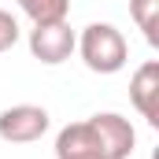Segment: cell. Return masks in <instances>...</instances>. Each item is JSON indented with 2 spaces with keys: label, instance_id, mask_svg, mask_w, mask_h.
Returning <instances> with one entry per match:
<instances>
[{
  "label": "cell",
  "instance_id": "cell-1",
  "mask_svg": "<svg viewBox=\"0 0 159 159\" xmlns=\"http://www.w3.org/2000/svg\"><path fill=\"white\" fill-rule=\"evenodd\" d=\"M74 52L93 74H119L129 59V44L122 37V30H115L111 22H89L81 37L74 41Z\"/></svg>",
  "mask_w": 159,
  "mask_h": 159
},
{
  "label": "cell",
  "instance_id": "cell-2",
  "mask_svg": "<svg viewBox=\"0 0 159 159\" xmlns=\"http://www.w3.org/2000/svg\"><path fill=\"white\" fill-rule=\"evenodd\" d=\"M52 115L37 107V104H15V107H4L0 111V141L7 144H34L48 133Z\"/></svg>",
  "mask_w": 159,
  "mask_h": 159
},
{
  "label": "cell",
  "instance_id": "cell-3",
  "mask_svg": "<svg viewBox=\"0 0 159 159\" xmlns=\"http://www.w3.org/2000/svg\"><path fill=\"white\" fill-rule=\"evenodd\" d=\"M74 41L78 37H74L67 19L63 22H41V26L30 30V52L44 67H59V63H67L74 56Z\"/></svg>",
  "mask_w": 159,
  "mask_h": 159
},
{
  "label": "cell",
  "instance_id": "cell-4",
  "mask_svg": "<svg viewBox=\"0 0 159 159\" xmlns=\"http://www.w3.org/2000/svg\"><path fill=\"white\" fill-rule=\"evenodd\" d=\"M89 126L96 129V141H100L104 159H129L133 156L137 133H133L129 119H122L119 111H100V115L89 119Z\"/></svg>",
  "mask_w": 159,
  "mask_h": 159
},
{
  "label": "cell",
  "instance_id": "cell-5",
  "mask_svg": "<svg viewBox=\"0 0 159 159\" xmlns=\"http://www.w3.org/2000/svg\"><path fill=\"white\" fill-rule=\"evenodd\" d=\"M129 100L137 107V115L148 122V126H159V63L148 59L133 70L129 78Z\"/></svg>",
  "mask_w": 159,
  "mask_h": 159
},
{
  "label": "cell",
  "instance_id": "cell-6",
  "mask_svg": "<svg viewBox=\"0 0 159 159\" xmlns=\"http://www.w3.org/2000/svg\"><path fill=\"white\" fill-rule=\"evenodd\" d=\"M56 159H104L96 129L85 122H70L56 133Z\"/></svg>",
  "mask_w": 159,
  "mask_h": 159
},
{
  "label": "cell",
  "instance_id": "cell-7",
  "mask_svg": "<svg viewBox=\"0 0 159 159\" xmlns=\"http://www.w3.org/2000/svg\"><path fill=\"white\" fill-rule=\"evenodd\" d=\"M19 7H22V15L41 26V22H63L67 15H70V0H15Z\"/></svg>",
  "mask_w": 159,
  "mask_h": 159
},
{
  "label": "cell",
  "instance_id": "cell-8",
  "mask_svg": "<svg viewBox=\"0 0 159 159\" xmlns=\"http://www.w3.org/2000/svg\"><path fill=\"white\" fill-rule=\"evenodd\" d=\"M129 19L137 22L144 41L159 48V0H129Z\"/></svg>",
  "mask_w": 159,
  "mask_h": 159
},
{
  "label": "cell",
  "instance_id": "cell-9",
  "mask_svg": "<svg viewBox=\"0 0 159 159\" xmlns=\"http://www.w3.org/2000/svg\"><path fill=\"white\" fill-rule=\"evenodd\" d=\"M15 44H19V19L0 7V52H7Z\"/></svg>",
  "mask_w": 159,
  "mask_h": 159
}]
</instances>
